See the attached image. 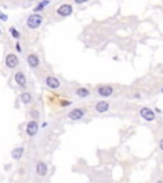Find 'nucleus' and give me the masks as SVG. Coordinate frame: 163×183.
<instances>
[{
  "label": "nucleus",
  "instance_id": "nucleus-4",
  "mask_svg": "<svg viewBox=\"0 0 163 183\" xmlns=\"http://www.w3.org/2000/svg\"><path fill=\"white\" fill-rule=\"evenodd\" d=\"M4 62H5V66H7L9 70H14L19 65V58H18V56L15 55V53L10 52V53H8V55L5 56Z\"/></svg>",
  "mask_w": 163,
  "mask_h": 183
},
{
  "label": "nucleus",
  "instance_id": "nucleus-21",
  "mask_svg": "<svg viewBox=\"0 0 163 183\" xmlns=\"http://www.w3.org/2000/svg\"><path fill=\"white\" fill-rule=\"evenodd\" d=\"M15 48H17L18 52H22V47H20V44H19V42H17V44H15Z\"/></svg>",
  "mask_w": 163,
  "mask_h": 183
},
{
  "label": "nucleus",
  "instance_id": "nucleus-24",
  "mask_svg": "<svg viewBox=\"0 0 163 183\" xmlns=\"http://www.w3.org/2000/svg\"><path fill=\"white\" fill-rule=\"evenodd\" d=\"M157 183H163V182H162V181H158V182H157Z\"/></svg>",
  "mask_w": 163,
  "mask_h": 183
},
{
  "label": "nucleus",
  "instance_id": "nucleus-2",
  "mask_svg": "<svg viewBox=\"0 0 163 183\" xmlns=\"http://www.w3.org/2000/svg\"><path fill=\"white\" fill-rule=\"evenodd\" d=\"M43 23V17L38 13H33L27 18V27L31 29H37Z\"/></svg>",
  "mask_w": 163,
  "mask_h": 183
},
{
  "label": "nucleus",
  "instance_id": "nucleus-11",
  "mask_svg": "<svg viewBox=\"0 0 163 183\" xmlns=\"http://www.w3.org/2000/svg\"><path fill=\"white\" fill-rule=\"evenodd\" d=\"M40 57L36 55V53H28L27 55V64H28V66L31 68V69H37L40 66Z\"/></svg>",
  "mask_w": 163,
  "mask_h": 183
},
{
  "label": "nucleus",
  "instance_id": "nucleus-6",
  "mask_svg": "<svg viewBox=\"0 0 163 183\" xmlns=\"http://www.w3.org/2000/svg\"><path fill=\"white\" fill-rule=\"evenodd\" d=\"M96 93L102 98H107V97H111L113 94V88L111 85H98L96 88Z\"/></svg>",
  "mask_w": 163,
  "mask_h": 183
},
{
  "label": "nucleus",
  "instance_id": "nucleus-7",
  "mask_svg": "<svg viewBox=\"0 0 163 183\" xmlns=\"http://www.w3.org/2000/svg\"><path fill=\"white\" fill-rule=\"evenodd\" d=\"M45 84H46V87L51 90H56L60 88V85H61L60 80L56 76H52V75H48V76L45 78Z\"/></svg>",
  "mask_w": 163,
  "mask_h": 183
},
{
  "label": "nucleus",
  "instance_id": "nucleus-15",
  "mask_svg": "<svg viewBox=\"0 0 163 183\" xmlns=\"http://www.w3.org/2000/svg\"><path fill=\"white\" fill-rule=\"evenodd\" d=\"M75 95L79 97V98H87V97L91 95V90L84 87H79L75 89Z\"/></svg>",
  "mask_w": 163,
  "mask_h": 183
},
{
  "label": "nucleus",
  "instance_id": "nucleus-8",
  "mask_svg": "<svg viewBox=\"0 0 163 183\" xmlns=\"http://www.w3.org/2000/svg\"><path fill=\"white\" fill-rule=\"evenodd\" d=\"M139 115H140V117H142L143 120L148 121V122L154 121V118H155L154 111H153V110H150V108H148V107H143V108L139 111Z\"/></svg>",
  "mask_w": 163,
  "mask_h": 183
},
{
  "label": "nucleus",
  "instance_id": "nucleus-22",
  "mask_svg": "<svg viewBox=\"0 0 163 183\" xmlns=\"http://www.w3.org/2000/svg\"><path fill=\"white\" fill-rule=\"evenodd\" d=\"M74 2L77 3V4H83V3H87L88 0H74Z\"/></svg>",
  "mask_w": 163,
  "mask_h": 183
},
{
  "label": "nucleus",
  "instance_id": "nucleus-1",
  "mask_svg": "<svg viewBox=\"0 0 163 183\" xmlns=\"http://www.w3.org/2000/svg\"><path fill=\"white\" fill-rule=\"evenodd\" d=\"M85 116H87V110L84 108V107H75V108L70 110L68 112V118L73 122L84 120Z\"/></svg>",
  "mask_w": 163,
  "mask_h": 183
},
{
  "label": "nucleus",
  "instance_id": "nucleus-19",
  "mask_svg": "<svg viewBox=\"0 0 163 183\" xmlns=\"http://www.w3.org/2000/svg\"><path fill=\"white\" fill-rule=\"evenodd\" d=\"M0 19H2L3 22H7V20H8V15L5 14V13H3V12H0Z\"/></svg>",
  "mask_w": 163,
  "mask_h": 183
},
{
  "label": "nucleus",
  "instance_id": "nucleus-20",
  "mask_svg": "<svg viewBox=\"0 0 163 183\" xmlns=\"http://www.w3.org/2000/svg\"><path fill=\"white\" fill-rule=\"evenodd\" d=\"M70 104H72V102L70 100H63V103H61L63 107H66V106H70Z\"/></svg>",
  "mask_w": 163,
  "mask_h": 183
},
{
  "label": "nucleus",
  "instance_id": "nucleus-16",
  "mask_svg": "<svg viewBox=\"0 0 163 183\" xmlns=\"http://www.w3.org/2000/svg\"><path fill=\"white\" fill-rule=\"evenodd\" d=\"M50 4V0H42V2H40L38 3V5L33 9V12L35 13H38V12H41V10H43L45 9V7H47V5Z\"/></svg>",
  "mask_w": 163,
  "mask_h": 183
},
{
  "label": "nucleus",
  "instance_id": "nucleus-10",
  "mask_svg": "<svg viewBox=\"0 0 163 183\" xmlns=\"http://www.w3.org/2000/svg\"><path fill=\"white\" fill-rule=\"evenodd\" d=\"M56 13L60 15V17H69L73 13V7L70 4H63L56 9Z\"/></svg>",
  "mask_w": 163,
  "mask_h": 183
},
{
  "label": "nucleus",
  "instance_id": "nucleus-13",
  "mask_svg": "<svg viewBox=\"0 0 163 183\" xmlns=\"http://www.w3.org/2000/svg\"><path fill=\"white\" fill-rule=\"evenodd\" d=\"M20 102L23 103L24 106H31L33 103V95H32L29 92H22L20 93Z\"/></svg>",
  "mask_w": 163,
  "mask_h": 183
},
{
  "label": "nucleus",
  "instance_id": "nucleus-17",
  "mask_svg": "<svg viewBox=\"0 0 163 183\" xmlns=\"http://www.w3.org/2000/svg\"><path fill=\"white\" fill-rule=\"evenodd\" d=\"M9 32H10V34H12L13 38H15V40H18L19 37H20V33L14 28V27H10V28H9Z\"/></svg>",
  "mask_w": 163,
  "mask_h": 183
},
{
  "label": "nucleus",
  "instance_id": "nucleus-5",
  "mask_svg": "<svg viewBox=\"0 0 163 183\" xmlns=\"http://www.w3.org/2000/svg\"><path fill=\"white\" fill-rule=\"evenodd\" d=\"M35 170H36V174L40 178H45V177L48 174V165L43 160H38L36 163Z\"/></svg>",
  "mask_w": 163,
  "mask_h": 183
},
{
  "label": "nucleus",
  "instance_id": "nucleus-12",
  "mask_svg": "<svg viewBox=\"0 0 163 183\" xmlns=\"http://www.w3.org/2000/svg\"><path fill=\"white\" fill-rule=\"evenodd\" d=\"M110 110V103L107 100H98L94 104V111L97 113H106Z\"/></svg>",
  "mask_w": 163,
  "mask_h": 183
},
{
  "label": "nucleus",
  "instance_id": "nucleus-14",
  "mask_svg": "<svg viewBox=\"0 0 163 183\" xmlns=\"http://www.w3.org/2000/svg\"><path fill=\"white\" fill-rule=\"evenodd\" d=\"M10 155H12V159L13 160H20L22 158H23V155H24V148L23 146H17V148H14L12 150V153H10Z\"/></svg>",
  "mask_w": 163,
  "mask_h": 183
},
{
  "label": "nucleus",
  "instance_id": "nucleus-3",
  "mask_svg": "<svg viewBox=\"0 0 163 183\" xmlns=\"http://www.w3.org/2000/svg\"><path fill=\"white\" fill-rule=\"evenodd\" d=\"M38 130H40V125H38V121L36 120H31L27 122L26 125V135L28 137H35L37 134H38Z\"/></svg>",
  "mask_w": 163,
  "mask_h": 183
},
{
  "label": "nucleus",
  "instance_id": "nucleus-18",
  "mask_svg": "<svg viewBox=\"0 0 163 183\" xmlns=\"http://www.w3.org/2000/svg\"><path fill=\"white\" fill-rule=\"evenodd\" d=\"M29 115H31V117H32V120L38 121L40 115H38V111H37V110H31V111H29Z\"/></svg>",
  "mask_w": 163,
  "mask_h": 183
},
{
  "label": "nucleus",
  "instance_id": "nucleus-23",
  "mask_svg": "<svg viewBox=\"0 0 163 183\" xmlns=\"http://www.w3.org/2000/svg\"><path fill=\"white\" fill-rule=\"evenodd\" d=\"M159 149H161L162 152H163V139H161V140H159Z\"/></svg>",
  "mask_w": 163,
  "mask_h": 183
},
{
  "label": "nucleus",
  "instance_id": "nucleus-26",
  "mask_svg": "<svg viewBox=\"0 0 163 183\" xmlns=\"http://www.w3.org/2000/svg\"><path fill=\"white\" fill-rule=\"evenodd\" d=\"M162 92H163V88H162Z\"/></svg>",
  "mask_w": 163,
  "mask_h": 183
},
{
  "label": "nucleus",
  "instance_id": "nucleus-25",
  "mask_svg": "<svg viewBox=\"0 0 163 183\" xmlns=\"http://www.w3.org/2000/svg\"><path fill=\"white\" fill-rule=\"evenodd\" d=\"M0 36H2V29H0Z\"/></svg>",
  "mask_w": 163,
  "mask_h": 183
},
{
  "label": "nucleus",
  "instance_id": "nucleus-9",
  "mask_svg": "<svg viewBox=\"0 0 163 183\" xmlns=\"http://www.w3.org/2000/svg\"><path fill=\"white\" fill-rule=\"evenodd\" d=\"M14 82H15V84H17L19 88H22V89L27 88V78H26L24 73L20 71V70L14 74Z\"/></svg>",
  "mask_w": 163,
  "mask_h": 183
}]
</instances>
